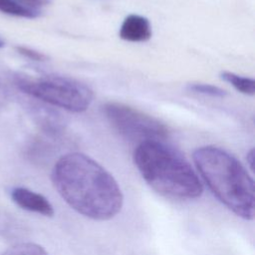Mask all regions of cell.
Wrapping results in <instances>:
<instances>
[{
  "mask_svg": "<svg viewBox=\"0 0 255 255\" xmlns=\"http://www.w3.org/2000/svg\"><path fill=\"white\" fill-rule=\"evenodd\" d=\"M51 178L61 197L90 219H112L123 207L124 195L115 177L85 153L62 155L54 164Z\"/></svg>",
  "mask_w": 255,
  "mask_h": 255,
  "instance_id": "obj_1",
  "label": "cell"
},
{
  "mask_svg": "<svg viewBox=\"0 0 255 255\" xmlns=\"http://www.w3.org/2000/svg\"><path fill=\"white\" fill-rule=\"evenodd\" d=\"M192 157L201 178L217 199L237 216L252 220L254 180L244 165L233 154L215 145L197 147Z\"/></svg>",
  "mask_w": 255,
  "mask_h": 255,
  "instance_id": "obj_2",
  "label": "cell"
},
{
  "mask_svg": "<svg viewBox=\"0 0 255 255\" xmlns=\"http://www.w3.org/2000/svg\"><path fill=\"white\" fill-rule=\"evenodd\" d=\"M133 162L144 181L156 192L174 199H194L202 183L183 154L162 139L144 140L133 151Z\"/></svg>",
  "mask_w": 255,
  "mask_h": 255,
  "instance_id": "obj_3",
  "label": "cell"
},
{
  "mask_svg": "<svg viewBox=\"0 0 255 255\" xmlns=\"http://www.w3.org/2000/svg\"><path fill=\"white\" fill-rule=\"evenodd\" d=\"M13 81L19 90L31 98L73 113L86 111L94 99V93L89 86L67 76L56 74L31 76L15 73Z\"/></svg>",
  "mask_w": 255,
  "mask_h": 255,
  "instance_id": "obj_4",
  "label": "cell"
},
{
  "mask_svg": "<svg viewBox=\"0 0 255 255\" xmlns=\"http://www.w3.org/2000/svg\"><path fill=\"white\" fill-rule=\"evenodd\" d=\"M103 113L109 124L122 136L133 140H164L168 135L167 127L158 119L135 108L119 102H108L103 106Z\"/></svg>",
  "mask_w": 255,
  "mask_h": 255,
  "instance_id": "obj_5",
  "label": "cell"
},
{
  "mask_svg": "<svg viewBox=\"0 0 255 255\" xmlns=\"http://www.w3.org/2000/svg\"><path fill=\"white\" fill-rule=\"evenodd\" d=\"M50 105L34 104L31 107L32 116L36 124L47 135L57 137L61 135L66 128V121L57 110Z\"/></svg>",
  "mask_w": 255,
  "mask_h": 255,
  "instance_id": "obj_6",
  "label": "cell"
},
{
  "mask_svg": "<svg viewBox=\"0 0 255 255\" xmlns=\"http://www.w3.org/2000/svg\"><path fill=\"white\" fill-rule=\"evenodd\" d=\"M12 200L22 209L51 217L54 208L51 202L42 194L26 187H15L11 190Z\"/></svg>",
  "mask_w": 255,
  "mask_h": 255,
  "instance_id": "obj_7",
  "label": "cell"
},
{
  "mask_svg": "<svg viewBox=\"0 0 255 255\" xmlns=\"http://www.w3.org/2000/svg\"><path fill=\"white\" fill-rule=\"evenodd\" d=\"M151 35L152 29L149 20L138 14L128 15L124 19L119 31L121 39L132 43L146 42L151 38Z\"/></svg>",
  "mask_w": 255,
  "mask_h": 255,
  "instance_id": "obj_8",
  "label": "cell"
},
{
  "mask_svg": "<svg viewBox=\"0 0 255 255\" xmlns=\"http://www.w3.org/2000/svg\"><path fill=\"white\" fill-rule=\"evenodd\" d=\"M0 11L11 16L28 19L38 18L42 14V10L28 7L15 0H0Z\"/></svg>",
  "mask_w": 255,
  "mask_h": 255,
  "instance_id": "obj_9",
  "label": "cell"
},
{
  "mask_svg": "<svg viewBox=\"0 0 255 255\" xmlns=\"http://www.w3.org/2000/svg\"><path fill=\"white\" fill-rule=\"evenodd\" d=\"M220 78L241 94L247 96H254L255 94V81L252 78L243 77L228 71H223L220 74Z\"/></svg>",
  "mask_w": 255,
  "mask_h": 255,
  "instance_id": "obj_10",
  "label": "cell"
},
{
  "mask_svg": "<svg viewBox=\"0 0 255 255\" xmlns=\"http://www.w3.org/2000/svg\"><path fill=\"white\" fill-rule=\"evenodd\" d=\"M1 255H49L40 245L24 242L11 246Z\"/></svg>",
  "mask_w": 255,
  "mask_h": 255,
  "instance_id": "obj_11",
  "label": "cell"
},
{
  "mask_svg": "<svg viewBox=\"0 0 255 255\" xmlns=\"http://www.w3.org/2000/svg\"><path fill=\"white\" fill-rule=\"evenodd\" d=\"M187 90L195 94H200L212 98H224L227 95L225 90L217 86L204 83H190L187 85Z\"/></svg>",
  "mask_w": 255,
  "mask_h": 255,
  "instance_id": "obj_12",
  "label": "cell"
},
{
  "mask_svg": "<svg viewBox=\"0 0 255 255\" xmlns=\"http://www.w3.org/2000/svg\"><path fill=\"white\" fill-rule=\"evenodd\" d=\"M15 49H16L18 54H20L24 58H27V59H29L31 61H34V62H45L49 59L48 56L45 55L44 53L39 52V51H37L35 49H32L30 47L16 46Z\"/></svg>",
  "mask_w": 255,
  "mask_h": 255,
  "instance_id": "obj_13",
  "label": "cell"
},
{
  "mask_svg": "<svg viewBox=\"0 0 255 255\" xmlns=\"http://www.w3.org/2000/svg\"><path fill=\"white\" fill-rule=\"evenodd\" d=\"M15 1L38 10H42L43 7L47 6L50 3V0H15Z\"/></svg>",
  "mask_w": 255,
  "mask_h": 255,
  "instance_id": "obj_14",
  "label": "cell"
},
{
  "mask_svg": "<svg viewBox=\"0 0 255 255\" xmlns=\"http://www.w3.org/2000/svg\"><path fill=\"white\" fill-rule=\"evenodd\" d=\"M246 159H247V162L250 166V168L253 170V166H254V149L251 148L248 153H247V156H246Z\"/></svg>",
  "mask_w": 255,
  "mask_h": 255,
  "instance_id": "obj_15",
  "label": "cell"
},
{
  "mask_svg": "<svg viewBox=\"0 0 255 255\" xmlns=\"http://www.w3.org/2000/svg\"><path fill=\"white\" fill-rule=\"evenodd\" d=\"M5 100H6L5 92L3 91V88H2V87H1V85H0V111L2 110V108H3V106H4Z\"/></svg>",
  "mask_w": 255,
  "mask_h": 255,
  "instance_id": "obj_16",
  "label": "cell"
},
{
  "mask_svg": "<svg viewBox=\"0 0 255 255\" xmlns=\"http://www.w3.org/2000/svg\"><path fill=\"white\" fill-rule=\"evenodd\" d=\"M4 45H5V44H4V41L0 38V48H2Z\"/></svg>",
  "mask_w": 255,
  "mask_h": 255,
  "instance_id": "obj_17",
  "label": "cell"
}]
</instances>
